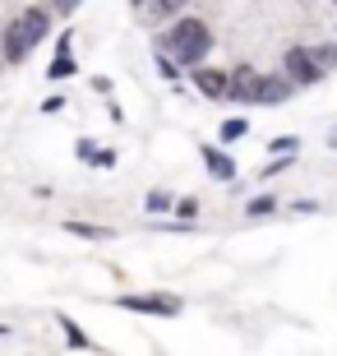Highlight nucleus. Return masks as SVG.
I'll return each mask as SVG.
<instances>
[{
    "instance_id": "obj_6",
    "label": "nucleus",
    "mask_w": 337,
    "mask_h": 356,
    "mask_svg": "<svg viewBox=\"0 0 337 356\" xmlns=\"http://www.w3.org/2000/svg\"><path fill=\"white\" fill-rule=\"evenodd\" d=\"M195 88L204 97H227L231 92V74L227 70H195Z\"/></svg>"
},
{
    "instance_id": "obj_20",
    "label": "nucleus",
    "mask_w": 337,
    "mask_h": 356,
    "mask_svg": "<svg viewBox=\"0 0 337 356\" xmlns=\"http://www.w3.org/2000/svg\"><path fill=\"white\" fill-rule=\"evenodd\" d=\"M0 338H10V324H0Z\"/></svg>"
},
{
    "instance_id": "obj_1",
    "label": "nucleus",
    "mask_w": 337,
    "mask_h": 356,
    "mask_svg": "<svg viewBox=\"0 0 337 356\" xmlns=\"http://www.w3.org/2000/svg\"><path fill=\"white\" fill-rule=\"evenodd\" d=\"M213 47L204 19H176V28L167 33V56H176V65H199Z\"/></svg>"
},
{
    "instance_id": "obj_8",
    "label": "nucleus",
    "mask_w": 337,
    "mask_h": 356,
    "mask_svg": "<svg viewBox=\"0 0 337 356\" xmlns=\"http://www.w3.org/2000/svg\"><path fill=\"white\" fill-rule=\"evenodd\" d=\"M79 158L88 162V167H116V153H106V148H97L92 139H79Z\"/></svg>"
},
{
    "instance_id": "obj_18",
    "label": "nucleus",
    "mask_w": 337,
    "mask_h": 356,
    "mask_svg": "<svg viewBox=\"0 0 337 356\" xmlns=\"http://www.w3.org/2000/svg\"><path fill=\"white\" fill-rule=\"evenodd\" d=\"M42 111H47V116H56V111H65V97H47V102H42Z\"/></svg>"
},
{
    "instance_id": "obj_12",
    "label": "nucleus",
    "mask_w": 337,
    "mask_h": 356,
    "mask_svg": "<svg viewBox=\"0 0 337 356\" xmlns=\"http://www.w3.org/2000/svg\"><path fill=\"white\" fill-rule=\"evenodd\" d=\"M245 134H249V120H240V116H231L222 125V139H227V144H231V139H245Z\"/></svg>"
},
{
    "instance_id": "obj_10",
    "label": "nucleus",
    "mask_w": 337,
    "mask_h": 356,
    "mask_svg": "<svg viewBox=\"0 0 337 356\" xmlns=\"http://www.w3.org/2000/svg\"><path fill=\"white\" fill-rule=\"evenodd\" d=\"M74 56H69V51H56V60H51V70H47V79H56V83H60V79H69V74H74Z\"/></svg>"
},
{
    "instance_id": "obj_3",
    "label": "nucleus",
    "mask_w": 337,
    "mask_h": 356,
    "mask_svg": "<svg viewBox=\"0 0 337 356\" xmlns=\"http://www.w3.org/2000/svg\"><path fill=\"white\" fill-rule=\"evenodd\" d=\"M116 305L120 310H139V315H162V319L181 315L176 296H134V291H125V296H116Z\"/></svg>"
},
{
    "instance_id": "obj_19",
    "label": "nucleus",
    "mask_w": 337,
    "mask_h": 356,
    "mask_svg": "<svg viewBox=\"0 0 337 356\" xmlns=\"http://www.w3.org/2000/svg\"><path fill=\"white\" fill-rule=\"evenodd\" d=\"M51 5H56L60 14H74V10H79V0H51Z\"/></svg>"
},
{
    "instance_id": "obj_15",
    "label": "nucleus",
    "mask_w": 337,
    "mask_h": 356,
    "mask_svg": "<svg viewBox=\"0 0 337 356\" xmlns=\"http://www.w3.org/2000/svg\"><path fill=\"white\" fill-rule=\"evenodd\" d=\"M296 144H300V139H291V134H277V139H272V153H277V158H282V153H296Z\"/></svg>"
},
{
    "instance_id": "obj_13",
    "label": "nucleus",
    "mask_w": 337,
    "mask_h": 356,
    "mask_svg": "<svg viewBox=\"0 0 337 356\" xmlns=\"http://www.w3.org/2000/svg\"><path fill=\"white\" fill-rule=\"evenodd\" d=\"M272 209H277V199H272V195H259V199H249L245 213H249V218H268Z\"/></svg>"
},
{
    "instance_id": "obj_4",
    "label": "nucleus",
    "mask_w": 337,
    "mask_h": 356,
    "mask_svg": "<svg viewBox=\"0 0 337 356\" xmlns=\"http://www.w3.org/2000/svg\"><path fill=\"white\" fill-rule=\"evenodd\" d=\"M259 88H263V74L259 70H249V65H240V70H231V102H259Z\"/></svg>"
},
{
    "instance_id": "obj_7",
    "label": "nucleus",
    "mask_w": 337,
    "mask_h": 356,
    "mask_svg": "<svg viewBox=\"0 0 337 356\" xmlns=\"http://www.w3.org/2000/svg\"><path fill=\"white\" fill-rule=\"evenodd\" d=\"M199 153H204V167H208V172H213V176H217V181H236V162L227 158L222 148L204 144V148H199Z\"/></svg>"
},
{
    "instance_id": "obj_2",
    "label": "nucleus",
    "mask_w": 337,
    "mask_h": 356,
    "mask_svg": "<svg viewBox=\"0 0 337 356\" xmlns=\"http://www.w3.org/2000/svg\"><path fill=\"white\" fill-rule=\"evenodd\" d=\"M286 74L296 83H319L328 74L324 65H319V56H314V47H291L286 51Z\"/></svg>"
},
{
    "instance_id": "obj_5",
    "label": "nucleus",
    "mask_w": 337,
    "mask_h": 356,
    "mask_svg": "<svg viewBox=\"0 0 337 356\" xmlns=\"http://www.w3.org/2000/svg\"><path fill=\"white\" fill-rule=\"evenodd\" d=\"M291 88H296V79L291 74H263V88H259V106H277L291 97Z\"/></svg>"
},
{
    "instance_id": "obj_11",
    "label": "nucleus",
    "mask_w": 337,
    "mask_h": 356,
    "mask_svg": "<svg viewBox=\"0 0 337 356\" xmlns=\"http://www.w3.org/2000/svg\"><path fill=\"white\" fill-rule=\"evenodd\" d=\"M65 232H74V236H88V241H106V236H111L106 227H88V222H65Z\"/></svg>"
},
{
    "instance_id": "obj_14",
    "label": "nucleus",
    "mask_w": 337,
    "mask_h": 356,
    "mask_svg": "<svg viewBox=\"0 0 337 356\" xmlns=\"http://www.w3.org/2000/svg\"><path fill=\"white\" fill-rule=\"evenodd\" d=\"M60 329H65V338H69V347H88V333L79 329L74 319H60Z\"/></svg>"
},
{
    "instance_id": "obj_17",
    "label": "nucleus",
    "mask_w": 337,
    "mask_h": 356,
    "mask_svg": "<svg viewBox=\"0 0 337 356\" xmlns=\"http://www.w3.org/2000/svg\"><path fill=\"white\" fill-rule=\"evenodd\" d=\"M314 56H319V65H324V70L337 65V47H314Z\"/></svg>"
},
{
    "instance_id": "obj_9",
    "label": "nucleus",
    "mask_w": 337,
    "mask_h": 356,
    "mask_svg": "<svg viewBox=\"0 0 337 356\" xmlns=\"http://www.w3.org/2000/svg\"><path fill=\"white\" fill-rule=\"evenodd\" d=\"M134 5H139L143 19H162V14H176L185 0H134Z\"/></svg>"
},
{
    "instance_id": "obj_16",
    "label": "nucleus",
    "mask_w": 337,
    "mask_h": 356,
    "mask_svg": "<svg viewBox=\"0 0 337 356\" xmlns=\"http://www.w3.org/2000/svg\"><path fill=\"white\" fill-rule=\"evenodd\" d=\"M148 209H153V213L171 209V195H167V190H153V195H148Z\"/></svg>"
}]
</instances>
